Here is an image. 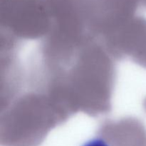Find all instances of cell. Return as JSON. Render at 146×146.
I'll return each instance as SVG.
<instances>
[{
    "instance_id": "cell-1",
    "label": "cell",
    "mask_w": 146,
    "mask_h": 146,
    "mask_svg": "<svg viewBox=\"0 0 146 146\" xmlns=\"http://www.w3.org/2000/svg\"><path fill=\"white\" fill-rule=\"evenodd\" d=\"M81 146H110L109 144L102 138H93L84 143Z\"/></svg>"
}]
</instances>
